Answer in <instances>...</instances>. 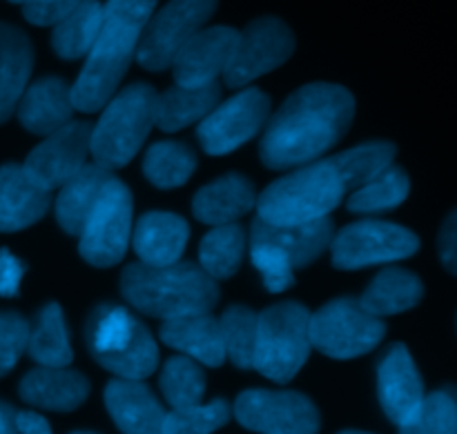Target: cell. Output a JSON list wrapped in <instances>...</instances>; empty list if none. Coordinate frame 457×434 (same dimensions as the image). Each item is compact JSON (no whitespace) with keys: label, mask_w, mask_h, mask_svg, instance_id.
I'll use <instances>...</instances> for the list:
<instances>
[{"label":"cell","mask_w":457,"mask_h":434,"mask_svg":"<svg viewBox=\"0 0 457 434\" xmlns=\"http://www.w3.org/2000/svg\"><path fill=\"white\" fill-rule=\"evenodd\" d=\"M353 114L355 101L348 89L330 83L306 85L272 116L262 138V160L270 169L312 163L346 134Z\"/></svg>","instance_id":"obj_1"},{"label":"cell","mask_w":457,"mask_h":434,"mask_svg":"<svg viewBox=\"0 0 457 434\" xmlns=\"http://www.w3.org/2000/svg\"><path fill=\"white\" fill-rule=\"evenodd\" d=\"M154 7L156 0H110L103 7L96 40L71 87L76 110L96 111L114 96Z\"/></svg>","instance_id":"obj_2"},{"label":"cell","mask_w":457,"mask_h":434,"mask_svg":"<svg viewBox=\"0 0 457 434\" xmlns=\"http://www.w3.org/2000/svg\"><path fill=\"white\" fill-rule=\"evenodd\" d=\"M120 290L129 306L165 321L208 315L219 301L214 279L195 263H134L120 276Z\"/></svg>","instance_id":"obj_3"},{"label":"cell","mask_w":457,"mask_h":434,"mask_svg":"<svg viewBox=\"0 0 457 434\" xmlns=\"http://www.w3.org/2000/svg\"><path fill=\"white\" fill-rule=\"evenodd\" d=\"M344 196L346 187L330 160H312L272 183L254 205L262 221L272 225H299L328 217Z\"/></svg>","instance_id":"obj_4"},{"label":"cell","mask_w":457,"mask_h":434,"mask_svg":"<svg viewBox=\"0 0 457 434\" xmlns=\"http://www.w3.org/2000/svg\"><path fill=\"white\" fill-rule=\"evenodd\" d=\"M87 348L94 359L119 379L150 377L159 365V350L150 330L125 307L98 306L87 323Z\"/></svg>","instance_id":"obj_5"},{"label":"cell","mask_w":457,"mask_h":434,"mask_svg":"<svg viewBox=\"0 0 457 434\" xmlns=\"http://www.w3.org/2000/svg\"><path fill=\"white\" fill-rule=\"evenodd\" d=\"M156 94L150 85H132L105 102L101 120L89 134V154L105 169L123 168L137 156L154 125Z\"/></svg>","instance_id":"obj_6"},{"label":"cell","mask_w":457,"mask_h":434,"mask_svg":"<svg viewBox=\"0 0 457 434\" xmlns=\"http://www.w3.org/2000/svg\"><path fill=\"white\" fill-rule=\"evenodd\" d=\"M311 312L302 303H279L257 316L253 368L277 383H288L311 355Z\"/></svg>","instance_id":"obj_7"},{"label":"cell","mask_w":457,"mask_h":434,"mask_svg":"<svg viewBox=\"0 0 457 434\" xmlns=\"http://www.w3.org/2000/svg\"><path fill=\"white\" fill-rule=\"evenodd\" d=\"M311 346L333 359H355L366 355L384 339L382 319L370 315L360 299H337L311 315Z\"/></svg>","instance_id":"obj_8"},{"label":"cell","mask_w":457,"mask_h":434,"mask_svg":"<svg viewBox=\"0 0 457 434\" xmlns=\"http://www.w3.org/2000/svg\"><path fill=\"white\" fill-rule=\"evenodd\" d=\"M132 236V194L110 178L80 230V257L96 267H112L125 257Z\"/></svg>","instance_id":"obj_9"},{"label":"cell","mask_w":457,"mask_h":434,"mask_svg":"<svg viewBox=\"0 0 457 434\" xmlns=\"http://www.w3.org/2000/svg\"><path fill=\"white\" fill-rule=\"evenodd\" d=\"M217 0H170L159 13H152L137 47V58L145 70L161 71L172 65L179 49L204 29L212 18Z\"/></svg>","instance_id":"obj_10"},{"label":"cell","mask_w":457,"mask_h":434,"mask_svg":"<svg viewBox=\"0 0 457 434\" xmlns=\"http://www.w3.org/2000/svg\"><path fill=\"white\" fill-rule=\"evenodd\" d=\"M235 417L262 434H317L320 410L302 392L245 390L235 401Z\"/></svg>","instance_id":"obj_11"},{"label":"cell","mask_w":457,"mask_h":434,"mask_svg":"<svg viewBox=\"0 0 457 434\" xmlns=\"http://www.w3.org/2000/svg\"><path fill=\"white\" fill-rule=\"evenodd\" d=\"M418 236L384 221H360L344 227L333 241V263L342 270L400 261L418 252Z\"/></svg>","instance_id":"obj_12"},{"label":"cell","mask_w":457,"mask_h":434,"mask_svg":"<svg viewBox=\"0 0 457 434\" xmlns=\"http://www.w3.org/2000/svg\"><path fill=\"white\" fill-rule=\"evenodd\" d=\"M295 49L293 31L279 18H259L250 22L237 38L228 70L223 71L228 87H244L250 80L277 70Z\"/></svg>","instance_id":"obj_13"},{"label":"cell","mask_w":457,"mask_h":434,"mask_svg":"<svg viewBox=\"0 0 457 434\" xmlns=\"http://www.w3.org/2000/svg\"><path fill=\"white\" fill-rule=\"evenodd\" d=\"M270 98L259 89H244L223 105L214 107L199 125V141L208 154L221 156L237 150L263 127Z\"/></svg>","instance_id":"obj_14"},{"label":"cell","mask_w":457,"mask_h":434,"mask_svg":"<svg viewBox=\"0 0 457 434\" xmlns=\"http://www.w3.org/2000/svg\"><path fill=\"white\" fill-rule=\"evenodd\" d=\"M89 134L92 125L70 120L61 129L47 134V138L27 156L22 169L38 187L47 192L56 190L85 165L89 154Z\"/></svg>","instance_id":"obj_15"},{"label":"cell","mask_w":457,"mask_h":434,"mask_svg":"<svg viewBox=\"0 0 457 434\" xmlns=\"http://www.w3.org/2000/svg\"><path fill=\"white\" fill-rule=\"evenodd\" d=\"M239 31L232 27H210L201 29L179 49L174 56V78L183 87H201L217 80L228 70L232 52L237 47Z\"/></svg>","instance_id":"obj_16"},{"label":"cell","mask_w":457,"mask_h":434,"mask_svg":"<svg viewBox=\"0 0 457 434\" xmlns=\"http://www.w3.org/2000/svg\"><path fill=\"white\" fill-rule=\"evenodd\" d=\"M379 404L397 426L411 422L424 401V383L404 346H393L378 370Z\"/></svg>","instance_id":"obj_17"},{"label":"cell","mask_w":457,"mask_h":434,"mask_svg":"<svg viewBox=\"0 0 457 434\" xmlns=\"http://www.w3.org/2000/svg\"><path fill=\"white\" fill-rule=\"evenodd\" d=\"M105 405L123 434L163 432L165 410L145 383L114 379L105 388Z\"/></svg>","instance_id":"obj_18"},{"label":"cell","mask_w":457,"mask_h":434,"mask_svg":"<svg viewBox=\"0 0 457 434\" xmlns=\"http://www.w3.org/2000/svg\"><path fill=\"white\" fill-rule=\"evenodd\" d=\"M18 395L29 405L54 413H71L89 395V381L67 368H38L22 377Z\"/></svg>","instance_id":"obj_19"},{"label":"cell","mask_w":457,"mask_h":434,"mask_svg":"<svg viewBox=\"0 0 457 434\" xmlns=\"http://www.w3.org/2000/svg\"><path fill=\"white\" fill-rule=\"evenodd\" d=\"M49 209V192L36 185L22 165L0 168V232L34 225Z\"/></svg>","instance_id":"obj_20"},{"label":"cell","mask_w":457,"mask_h":434,"mask_svg":"<svg viewBox=\"0 0 457 434\" xmlns=\"http://www.w3.org/2000/svg\"><path fill=\"white\" fill-rule=\"evenodd\" d=\"M74 110L71 87H67L61 78L36 80L22 92L16 105L22 127L40 136H47L70 123Z\"/></svg>","instance_id":"obj_21"},{"label":"cell","mask_w":457,"mask_h":434,"mask_svg":"<svg viewBox=\"0 0 457 434\" xmlns=\"http://www.w3.org/2000/svg\"><path fill=\"white\" fill-rule=\"evenodd\" d=\"M250 241L275 245L290 258L293 267H303L328 248V243L333 241V223L324 217L317 221L299 223V225H272V223L257 218L253 223V239Z\"/></svg>","instance_id":"obj_22"},{"label":"cell","mask_w":457,"mask_h":434,"mask_svg":"<svg viewBox=\"0 0 457 434\" xmlns=\"http://www.w3.org/2000/svg\"><path fill=\"white\" fill-rule=\"evenodd\" d=\"M161 339L165 346L179 352H186L190 359L201 361L210 368H219L226 361L221 325L208 315L181 316L170 319L161 325Z\"/></svg>","instance_id":"obj_23"},{"label":"cell","mask_w":457,"mask_h":434,"mask_svg":"<svg viewBox=\"0 0 457 434\" xmlns=\"http://www.w3.org/2000/svg\"><path fill=\"white\" fill-rule=\"evenodd\" d=\"M190 227L177 214L150 212L138 221L134 250L147 266H172L187 245Z\"/></svg>","instance_id":"obj_24"},{"label":"cell","mask_w":457,"mask_h":434,"mask_svg":"<svg viewBox=\"0 0 457 434\" xmlns=\"http://www.w3.org/2000/svg\"><path fill=\"white\" fill-rule=\"evenodd\" d=\"M34 47L18 27L0 22V123L16 111L18 101L27 89Z\"/></svg>","instance_id":"obj_25"},{"label":"cell","mask_w":457,"mask_h":434,"mask_svg":"<svg viewBox=\"0 0 457 434\" xmlns=\"http://www.w3.org/2000/svg\"><path fill=\"white\" fill-rule=\"evenodd\" d=\"M257 203V194L248 178L239 174H228L210 183L195 196V217L208 225H226L248 214Z\"/></svg>","instance_id":"obj_26"},{"label":"cell","mask_w":457,"mask_h":434,"mask_svg":"<svg viewBox=\"0 0 457 434\" xmlns=\"http://www.w3.org/2000/svg\"><path fill=\"white\" fill-rule=\"evenodd\" d=\"M114 178L110 169L101 165L85 163L74 176L67 178L61 185V194L56 199V218L67 234H80L89 212L96 205L103 187Z\"/></svg>","instance_id":"obj_27"},{"label":"cell","mask_w":457,"mask_h":434,"mask_svg":"<svg viewBox=\"0 0 457 434\" xmlns=\"http://www.w3.org/2000/svg\"><path fill=\"white\" fill-rule=\"evenodd\" d=\"M221 87L214 83L201 87H170L154 101V123L165 132H177L199 119H205L217 107Z\"/></svg>","instance_id":"obj_28"},{"label":"cell","mask_w":457,"mask_h":434,"mask_svg":"<svg viewBox=\"0 0 457 434\" xmlns=\"http://www.w3.org/2000/svg\"><path fill=\"white\" fill-rule=\"evenodd\" d=\"M424 294L422 281L411 272L400 270V267H388L379 272L360 299L361 306L375 316H391L400 312L411 310L420 303Z\"/></svg>","instance_id":"obj_29"},{"label":"cell","mask_w":457,"mask_h":434,"mask_svg":"<svg viewBox=\"0 0 457 434\" xmlns=\"http://www.w3.org/2000/svg\"><path fill=\"white\" fill-rule=\"evenodd\" d=\"M27 350L36 364L45 368H65L74 359L70 337H67L65 319L56 303H49L36 316L34 328H29Z\"/></svg>","instance_id":"obj_30"},{"label":"cell","mask_w":457,"mask_h":434,"mask_svg":"<svg viewBox=\"0 0 457 434\" xmlns=\"http://www.w3.org/2000/svg\"><path fill=\"white\" fill-rule=\"evenodd\" d=\"M103 20V4L98 0H83L67 16L56 22L52 45L56 53L67 61L85 56L96 40Z\"/></svg>","instance_id":"obj_31"},{"label":"cell","mask_w":457,"mask_h":434,"mask_svg":"<svg viewBox=\"0 0 457 434\" xmlns=\"http://www.w3.org/2000/svg\"><path fill=\"white\" fill-rule=\"evenodd\" d=\"M245 250V234L235 223L217 225L201 241V270L212 279H230L241 266Z\"/></svg>","instance_id":"obj_32"},{"label":"cell","mask_w":457,"mask_h":434,"mask_svg":"<svg viewBox=\"0 0 457 434\" xmlns=\"http://www.w3.org/2000/svg\"><path fill=\"white\" fill-rule=\"evenodd\" d=\"M393 159H395V147L391 143H366V145L342 151L328 160L337 176L342 178L348 194L378 176L379 172H384L393 163Z\"/></svg>","instance_id":"obj_33"},{"label":"cell","mask_w":457,"mask_h":434,"mask_svg":"<svg viewBox=\"0 0 457 434\" xmlns=\"http://www.w3.org/2000/svg\"><path fill=\"white\" fill-rule=\"evenodd\" d=\"M406 196H409V176L404 169L388 165L384 172H379L348 196V209L360 214L384 212V209L397 208Z\"/></svg>","instance_id":"obj_34"},{"label":"cell","mask_w":457,"mask_h":434,"mask_svg":"<svg viewBox=\"0 0 457 434\" xmlns=\"http://www.w3.org/2000/svg\"><path fill=\"white\" fill-rule=\"evenodd\" d=\"M196 159L183 143H156L147 150L143 172L156 187H181L192 176Z\"/></svg>","instance_id":"obj_35"},{"label":"cell","mask_w":457,"mask_h":434,"mask_svg":"<svg viewBox=\"0 0 457 434\" xmlns=\"http://www.w3.org/2000/svg\"><path fill=\"white\" fill-rule=\"evenodd\" d=\"M161 392L172 410L199 405L205 392L204 370L190 356H172L161 373Z\"/></svg>","instance_id":"obj_36"},{"label":"cell","mask_w":457,"mask_h":434,"mask_svg":"<svg viewBox=\"0 0 457 434\" xmlns=\"http://www.w3.org/2000/svg\"><path fill=\"white\" fill-rule=\"evenodd\" d=\"M223 348L226 356L237 368L250 370L254 359V343H257V315L248 307L235 306L221 316Z\"/></svg>","instance_id":"obj_37"},{"label":"cell","mask_w":457,"mask_h":434,"mask_svg":"<svg viewBox=\"0 0 457 434\" xmlns=\"http://www.w3.org/2000/svg\"><path fill=\"white\" fill-rule=\"evenodd\" d=\"M400 434H457V405L449 390L424 397L418 413L400 426Z\"/></svg>","instance_id":"obj_38"},{"label":"cell","mask_w":457,"mask_h":434,"mask_svg":"<svg viewBox=\"0 0 457 434\" xmlns=\"http://www.w3.org/2000/svg\"><path fill=\"white\" fill-rule=\"evenodd\" d=\"M230 419V405L223 399H214L208 405H192V408L165 413L163 432L161 434H212L226 426Z\"/></svg>","instance_id":"obj_39"},{"label":"cell","mask_w":457,"mask_h":434,"mask_svg":"<svg viewBox=\"0 0 457 434\" xmlns=\"http://www.w3.org/2000/svg\"><path fill=\"white\" fill-rule=\"evenodd\" d=\"M250 257H253L254 267L262 272L263 283L270 292H284L286 288L295 283L293 263L275 245L250 241Z\"/></svg>","instance_id":"obj_40"},{"label":"cell","mask_w":457,"mask_h":434,"mask_svg":"<svg viewBox=\"0 0 457 434\" xmlns=\"http://www.w3.org/2000/svg\"><path fill=\"white\" fill-rule=\"evenodd\" d=\"M29 323L16 312H0V377L16 368L27 350Z\"/></svg>","instance_id":"obj_41"},{"label":"cell","mask_w":457,"mask_h":434,"mask_svg":"<svg viewBox=\"0 0 457 434\" xmlns=\"http://www.w3.org/2000/svg\"><path fill=\"white\" fill-rule=\"evenodd\" d=\"M79 3H83V0H27V3H22V13L34 25H56Z\"/></svg>","instance_id":"obj_42"},{"label":"cell","mask_w":457,"mask_h":434,"mask_svg":"<svg viewBox=\"0 0 457 434\" xmlns=\"http://www.w3.org/2000/svg\"><path fill=\"white\" fill-rule=\"evenodd\" d=\"M25 267L9 250H0V297H16Z\"/></svg>","instance_id":"obj_43"},{"label":"cell","mask_w":457,"mask_h":434,"mask_svg":"<svg viewBox=\"0 0 457 434\" xmlns=\"http://www.w3.org/2000/svg\"><path fill=\"white\" fill-rule=\"evenodd\" d=\"M440 258L445 263L446 270L453 274L457 267V218L455 214H451L446 218L445 227H442L440 234Z\"/></svg>","instance_id":"obj_44"},{"label":"cell","mask_w":457,"mask_h":434,"mask_svg":"<svg viewBox=\"0 0 457 434\" xmlns=\"http://www.w3.org/2000/svg\"><path fill=\"white\" fill-rule=\"evenodd\" d=\"M16 430L18 434H52V426L47 419L38 413H16Z\"/></svg>","instance_id":"obj_45"},{"label":"cell","mask_w":457,"mask_h":434,"mask_svg":"<svg viewBox=\"0 0 457 434\" xmlns=\"http://www.w3.org/2000/svg\"><path fill=\"white\" fill-rule=\"evenodd\" d=\"M0 434H18L16 410L9 404H4V401H0Z\"/></svg>","instance_id":"obj_46"},{"label":"cell","mask_w":457,"mask_h":434,"mask_svg":"<svg viewBox=\"0 0 457 434\" xmlns=\"http://www.w3.org/2000/svg\"><path fill=\"white\" fill-rule=\"evenodd\" d=\"M339 434H369V432H360V430H346V432H339Z\"/></svg>","instance_id":"obj_47"},{"label":"cell","mask_w":457,"mask_h":434,"mask_svg":"<svg viewBox=\"0 0 457 434\" xmlns=\"http://www.w3.org/2000/svg\"><path fill=\"white\" fill-rule=\"evenodd\" d=\"M71 434H96V432H71Z\"/></svg>","instance_id":"obj_48"},{"label":"cell","mask_w":457,"mask_h":434,"mask_svg":"<svg viewBox=\"0 0 457 434\" xmlns=\"http://www.w3.org/2000/svg\"><path fill=\"white\" fill-rule=\"evenodd\" d=\"M12 3H27V0H12Z\"/></svg>","instance_id":"obj_49"}]
</instances>
